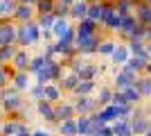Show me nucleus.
<instances>
[{"label": "nucleus", "instance_id": "obj_13", "mask_svg": "<svg viewBox=\"0 0 151 136\" xmlns=\"http://www.w3.org/2000/svg\"><path fill=\"white\" fill-rule=\"evenodd\" d=\"M32 93V97H36V100H43V84H36L34 89L29 91Z\"/></svg>", "mask_w": 151, "mask_h": 136}, {"label": "nucleus", "instance_id": "obj_1", "mask_svg": "<svg viewBox=\"0 0 151 136\" xmlns=\"http://www.w3.org/2000/svg\"><path fill=\"white\" fill-rule=\"evenodd\" d=\"M16 36L20 39V43H23V45H25V43L29 45V43H34V41L38 39V27L32 25V23H25V25L16 32Z\"/></svg>", "mask_w": 151, "mask_h": 136}, {"label": "nucleus", "instance_id": "obj_9", "mask_svg": "<svg viewBox=\"0 0 151 136\" xmlns=\"http://www.w3.org/2000/svg\"><path fill=\"white\" fill-rule=\"evenodd\" d=\"M14 14H16V18H18V20H23V23H27V20L32 18V7L18 5V7H16V12H14Z\"/></svg>", "mask_w": 151, "mask_h": 136}, {"label": "nucleus", "instance_id": "obj_3", "mask_svg": "<svg viewBox=\"0 0 151 136\" xmlns=\"http://www.w3.org/2000/svg\"><path fill=\"white\" fill-rule=\"evenodd\" d=\"M12 84H14V89H16V91L29 89V77H27V73H14Z\"/></svg>", "mask_w": 151, "mask_h": 136}, {"label": "nucleus", "instance_id": "obj_11", "mask_svg": "<svg viewBox=\"0 0 151 136\" xmlns=\"http://www.w3.org/2000/svg\"><path fill=\"white\" fill-rule=\"evenodd\" d=\"M90 109H93V102H90L88 97H81V100L77 102V107H75V111H83V113H88Z\"/></svg>", "mask_w": 151, "mask_h": 136}, {"label": "nucleus", "instance_id": "obj_15", "mask_svg": "<svg viewBox=\"0 0 151 136\" xmlns=\"http://www.w3.org/2000/svg\"><path fill=\"white\" fill-rule=\"evenodd\" d=\"M95 136H113V132L108 129V127H101V129L95 132Z\"/></svg>", "mask_w": 151, "mask_h": 136}, {"label": "nucleus", "instance_id": "obj_14", "mask_svg": "<svg viewBox=\"0 0 151 136\" xmlns=\"http://www.w3.org/2000/svg\"><path fill=\"white\" fill-rule=\"evenodd\" d=\"M38 7H41V12H47L52 9V0H38Z\"/></svg>", "mask_w": 151, "mask_h": 136}, {"label": "nucleus", "instance_id": "obj_10", "mask_svg": "<svg viewBox=\"0 0 151 136\" xmlns=\"http://www.w3.org/2000/svg\"><path fill=\"white\" fill-rule=\"evenodd\" d=\"M77 132H79V134H93V120L81 118V120L77 123Z\"/></svg>", "mask_w": 151, "mask_h": 136}, {"label": "nucleus", "instance_id": "obj_12", "mask_svg": "<svg viewBox=\"0 0 151 136\" xmlns=\"http://www.w3.org/2000/svg\"><path fill=\"white\" fill-rule=\"evenodd\" d=\"M79 89H77V93H90L93 91V82H88V79H83V82H79Z\"/></svg>", "mask_w": 151, "mask_h": 136}, {"label": "nucleus", "instance_id": "obj_16", "mask_svg": "<svg viewBox=\"0 0 151 136\" xmlns=\"http://www.w3.org/2000/svg\"><path fill=\"white\" fill-rule=\"evenodd\" d=\"M29 136H52V134H50V132H45V129H34Z\"/></svg>", "mask_w": 151, "mask_h": 136}, {"label": "nucleus", "instance_id": "obj_6", "mask_svg": "<svg viewBox=\"0 0 151 136\" xmlns=\"http://www.w3.org/2000/svg\"><path fill=\"white\" fill-rule=\"evenodd\" d=\"M59 134H61V136H75L77 134V123H72V120H63V123L59 125Z\"/></svg>", "mask_w": 151, "mask_h": 136}, {"label": "nucleus", "instance_id": "obj_4", "mask_svg": "<svg viewBox=\"0 0 151 136\" xmlns=\"http://www.w3.org/2000/svg\"><path fill=\"white\" fill-rule=\"evenodd\" d=\"M113 132L115 136H131L133 132H131V125L126 123V120H115V125H113Z\"/></svg>", "mask_w": 151, "mask_h": 136}, {"label": "nucleus", "instance_id": "obj_5", "mask_svg": "<svg viewBox=\"0 0 151 136\" xmlns=\"http://www.w3.org/2000/svg\"><path fill=\"white\" fill-rule=\"evenodd\" d=\"M36 109H38V113H41L43 118H47V120H57V118H54V107H52L50 102L41 100V102L36 104Z\"/></svg>", "mask_w": 151, "mask_h": 136}, {"label": "nucleus", "instance_id": "obj_8", "mask_svg": "<svg viewBox=\"0 0 151 136\" xmlns=\"http://www.w3.org/2000/svg\"><path fill=\"white\" fill-rule=\"evenodd\" d=\"M14 77V71H9V64L7 66H0V91L7 89V84H9V79Z\"/></svg>", "mask_w": 151, "mask_h": 136}, {"label": "nucleus", "instance_id": "obj_17", "mask_svg": "<svg viewBox=\"0 0 151 136\" xmlns=\"http://www.w3.org/2000/svg\"><path fill=\"white\" fill-rule=\"evenodd\" d=\"M18 2H20V5H25V7H29L32 2H36V0H18Z\"/></svg>", "mask_w": 151, "mask_h": 136}, {"label": "nucleus", "instance_id": "obj_7", "mask_svg": "<svg viewBox=\"0 0 151 136\" xmlns=\"http://www.w3.org/2000/svg\"><path fill=\"white\" fill-rule=\"evenodd\" d=\"M16 12V0H0V18Z\"/></svg>", "mask_w": 151, "mask_h": 136}, {"label": "nucleus", "instance_id": "obj_2", "mask_svg": "<svg viewBox=\"0 0 151 136\" xmlns=\"http://www.w3.org/2000/svg\"><path fill=\"white\" fill-rule=\"evenodd\" d=\"M27 66H29V55H27V50H16V55H14V59H12V68H16V73H25Z\"/></svg>", "mask_w": 151, "mask_h": 136}]
</instances>
